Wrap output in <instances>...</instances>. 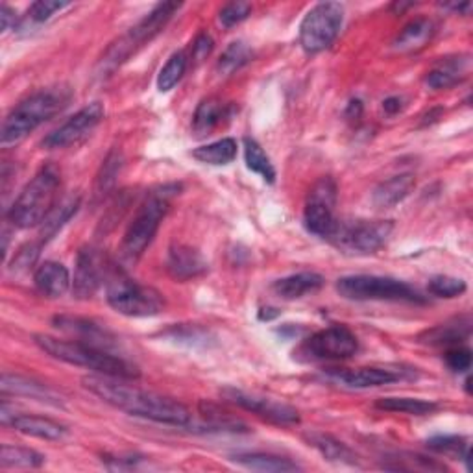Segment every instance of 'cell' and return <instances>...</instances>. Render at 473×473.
Listing matches in <instances>:
<instances>
[{
  "label": "cell",
  "mask_w": 473,
  "mask_h": 473,
  "mask_svg": "<svg viewBox=\"0 0 473 473\" xmlns=\"http://www.w3.org/2000/svg\"><path fill=\"white\" fill-rule=\"evenodd\" d=\"M82 383L91 394L130 416L172 427H191L195 424L191 411L183 403L169 396L139 389L132 385L130 380L97 373L83 377Z\"/></svg>",
  "instance_id": "6da1fadb"
},
{
  "label": "cell",
  "mask_w": 473,
  "mask_h": 473,
  "mask_svg": "<svg viewBox=\"0 0 473 473\" xmlns=\"http://www.w3.org/2000/svg\"><path fill=\"white\" fill-rule=\"evenodd\" d=\"M181 185L180 183H167L155 187L152 193L143 200L139 206L134 220L130 223L128 230L124 233L118 258L126 267L136 265L150 242L153 241L157 230H160L163 218L171 209V202L176 195H180Z\"/></svg>",
  "instance_id": "7a4b0ae2"
},
{
  "label": "cell",
  "mask_w": 473,
  "mask_h": 473,
  "mask_svg": "<svg viewBox=\"0 0 473 473\" xmlns=\"http://www.w3.org/2000/svg\"><path fill=\"white\" fill-rule=\"evenodd\" d=\"M36 344L39 348L50 355L52 359H57L61 363H67L73 366H82L87 370H92L94 373L118 377V380H137L141 375V370L124 359L120 355H115L108 350L94 348V346L78 342V340H66V338H56L50 335H36Z\"/></svg>",
  "instance_id": "3957f363"
},
{
  "label": "cell",
  "mask_w": 473,
  "mask_h": 473,
  "mask_svg": "<svg viewBox=\"0 0 473 473\" xmlns=\"http://www.w3.org/2000/svg\"><path fill=\"white\" fill-rule=\"evenodd\" d=\"M71 101V91L67 89H43L30 94L6 117L3 130H0V145L4 148L21 145L31 132H36L41 124L50 120L66 108Z\"/></svg>",
  "instance_id": "277c9868"
},
{
  "label": "cell",
  "mask_w": 473,
  "mask_h": 473,
  "mask_svg": "<svg viewBox=\"0 0 473 473\" xmlns=\"http://www.w3.org/2000/svg\"><path fill=\"white\" fill-rule=\"evenodd\" d=\"M61 187V174L57 167L45 165L31 178L8 209L6 218L19 230L41 226L56 209Z\"/></svg>",
  "instance_id": "5b68a950"
},
{
  "label": "cell",
  "mask_w": 473,
  "mask_h": 473,
  "mask_svg": "<svg viewBox=\"0 0 473 473\" xmlns=\"http://www.w3.org/2000/svg\"><path fill=\"white\" fill-rule=\"evenodd\" d=\"M337 293L344 300L352 302H405V303H427L415 287L405 281L385 276H346L337 281Z\"/></svg>",
  "instance_id": "8992f818"
},
{
  "label": "cell",
  "mask_w": 473,
  "mask_h": 473,
  "mask_svg": "<svg viewBox=\"0 0 473 473\" xmlns=\"http://www.w3.org/2000/svg\"><path fill=\"white\" fill-rule=\"evenodd\" d=\"M108 303L124 317L148 319L157 317L165 309V298L153 287L141 285L126 272L117 270L108 277Z\"/></svg>",
  "instance_id": "52a82bcc"
},
{
  "label": "cell",
  "mask_w": 473,
  "mask_h": 473,
  "mask_svg": "<svg viewBox=\"0 0 473 473\" xmlns=\"http://www.w3.org/2000/svg\"><path fill=\"white\" fill-rule=\"evenodd\" d=\"M181 4L178 3H162L157 4L145 19H141L134 28L128 30V34H124L117 39L106 52L101 61L102 73H113L117 67L136 54L141 47L150 43L155 36H160L163 28L169 24L172 15L180 10Z\"/></svg>",
  "instance_id": "ba28073f"
},
{
  "label": "cell",
  "mask_w": 473,
  "mask_h": 473,
  "mask_svg": "<svg viewBox=\"0 0 473 473\" xmlns=\"http://www.w3.org/2000/svg\"><path fill=\"white\" fill-rule=\"evenodd\" d=\"M392 230L390 220H338L329 241L344 254L370 256L387 244Z\"/></svg>",
  "instance_id": "9c48e42d"
},
{
  "label": "cell",
  "mask_w": 473,
  "mask_h": 473,
  "mask_svg": "<svg viewBox=\"0 0 473 473\" xmlns=\"http://www.w3.org/2000/svg\"><path fill=\"white\" fill-rule=\"evenodd\" d=\"M344 22V6L320 3L309 10L300 24V45L307 54H319L333 45Z\"/></svg>",
  "instance_id": "30bf717a"
},
{
  "label": "cell",
  "mask_w": 473,
  "mask_h": 473,
  "mask_svg": "<svg viewBox=\"0 0 473 473\" xmlns=\"http://www.w3.org/2000/svg\"><path fill=\"white\" fill-rule=\"evenodd\" d=\"M337 206V183L333 178L324 176L307 195L303 207V226L309 233L329 239L337 228L338 218L335 216Z\"/></svg>",
  "instance_id": "8fae6325"
},
{
  "label": "cell",
  "mask_w": 473,
  "mask_h": 473,
  "mask_svg": "<svg viewBox=\"0 0 473 473\" xmlns=\"http://www.w3.org/2000/svg\"><path fill=\"white\" fill-rule=\"evenodd\" d=\"M359 350L355 333L346 326H329L311 335L300 348L307 361H344Z\"/></svg>",
  "instance_id": "7c38bea8"
},
{
  "label": "cell",
  "mask_w": 473,
  "mask_h": 473,
  "mask_svg": "<svg viewBox=\"0 0 473 473\" xmlns=\"http://www.w3.org/2000/svg\"><path fill=\"white\" fill-rule=\"evenodd\" d=\"M226 401L244 408L248 413H254L259 418L276 424V425H294L300 422V413L289 403H283L261 394H251L235 387H226L220 390Z\"/></svg>",
  "instance_id": "4fadbf2b"
},
{
  "label": "cell",
  "mask_w": 473,
  "mask_h": 473,
  "mask_svg": "<svg viewBox=\"0 0 473 473\" xmlns=\"http://www.w3.org/2000/svg\"><path fill=\"white\" fill-rule=\"evenodd\" d=\"M109 263L104 251L97 246L87 244L78 251L76 268L73 277V294L78 300H87L101 289L108 279Z\"/></svg>",
  "instance_id": "5bb4252c"
},
{
  "label": "cell",
  "mask_w": 473,
  "mask_h": 473,
  "mask_svg": "<svg viewBox=\"0 0 473 473\" xmlns=\"http://www.w3.org/2000/svg\"><path fill=\"white\" fill-rule=\"evenodd\" d=\"M104 113L106 111L101 102H92L82 108L78 113H74L69 120L63 122L59 128H56L43 139V148L57 150L80 143L102 122Z\"/></svg>",
  "instance_id": "9a60e30c"
},
{
  "label": "cell",
  "mask_w": 473,
  "mask_h": 473,
  "mask_svg": "<svg viewBox=\"0 0 473 473\" xmlns=\"http://www.w3.org/2000/svg\"><path fill=\"white\" fill-rule=\"evenodd\" d=\"M331 380L348 389H375L383 385H392L403 380H411L415 372L401 366H361V368H344L329 372Z\"/></svg>",
  "instance_id": "2e32d148"
},
{
  "label": "cell",
  "mask_w": 473,
  "mask_h": 473,
  "mask_svg": "<svg viewBox=\"0 0 473 473\" xmlns=\"http://www.w3.org/2000/svg\"><path fill=\"white\" fill-rule=\"evenodd\" d=\"M54 328L59 331L67 333L73 337V340L94 346V348L101 350H111L117 346V337L104 328L102 324L89 320V319H80V317H67V314H59V317L52 319Z\"/></svg>",
  "instance_id": "e0dca14e"
},
{
  "label": "cell",
  "mask_w": 473,
  "mask_h": 473,
  "mask_svg": "<svg viewBox=\"0 0 473 473\" xmlns=\"http://www.w3.org/2000/svg\"><path fill=\"white\" fill-rule=\"evenodd\" d=\"M209 265L200 251L187 244H172L167 256V270L176 281H191L207 272Z\"/></svg>",
  "instance_id": "ac0fdd59"
},
{
  "label": "cell",
  "mask_w": 473,
  "mask_h": 473,
  "mask_svg": "<svg viewBox=\"0 0 473 473\" xmlns=\"http://www.w3.org/2000/svg\"><path fill=\"white\" fill-rule=\"evenodd\" d=\"M0 420L4 425H12L15 431L36 436L41 440H61L66 438L67 429L66 425H61L50 418L45 416H34V415H10L8 408L3 405V411H0Z\"/></svg>",
  "instance_id": "d6986e66"
},
{
  "label": "cell",
  "mask_w": 473,
  "mask_h": 473,
  "mask_svg": "<svg viewBox=\"0 0 473 473\" xmlns=\"http://www.w3.org/2000/svg\"><path fill=\"white\" fill-rule=\"evenodd\" d=\"M3 394H13V396H24V398H31V399H38L41 403H48L54 407H61L63 399L61 396L50 389L48 385H43L36 380H30V377L19 375V373H4L3 375Z\"/></svg>",
  "instance_id": "ffe728a7"
},
{
  "label": "cell",
  "mask_w": 473,
  "mask_h": 473,
  "mask_svg": "<svg viewBox=\"0 0 473 473\" xmlns=\"http://www.w3.org/2000/svg\"><path fill=\"white\" fill-rule=\"evenodd\" d=\"M34 283L36 289L47 298H61L73 289V279L67 267L56 261L41 263L34 274Z\"/></svg>",
  "instance_id": "44dd1931"
},
{
  "label": "cell",
  "mask_w": 473,
  "mask_h": 473,
  "mask_svg": "<svg viewBox=\"0 0 473 473\" xmlns=\"http://www.w3.org/2000/svg\"><path fill=\"white\" fill-rule=\"evenodd\" d=\"M415 187H416V178L411 172L392 176L390 180L381 181L373 188L372 202L380 209L396 207L415 191Z\"/></svg>",
  "instance_id": "7402d4cb"
},
{
  "label": "cell",
  "mask_w": 473,
  "mask_h": 473,
  "mask_svg": "<svg viewBox=\"0 0 473 473\" xmlns=\"http://www.w3.org/2000/svg\"><path fill=\"white\" fill-rule=\"evenodd\" d=\"M324 283L326 279L317 272H298L274 281L272 291L283 300H298L307 294L319 293L324 287Z\"/></svg>",
  "instance_id": "603a6c76"
},
{
  "label": "cell",
  "mask_w": 473,
  "mask_h": 473,
  "mask_svg": "<svg viewBox=\"0 0 473 473\" xmlns=\"http://www.w3.org/2000/svg\"><path fill=\"white\" fill-rule=\"evenodd\" d=\"M305 440L309 442V446H312L329 462L342 466H359V457L355 455V451L331 434L309 433L305 434Z\"/></svg>",
  "instance_id": "cb8c5ba5"
},
{
  "label": "cell",
  "mask_w": 473,
  "mask_h": 473,
  "mask_svg": "<svg viewBox=\"0 0 473 473\" xmlns=\"http://www.w3.org/2000/svg\"><path fill=\"white\" fill-rule=\"evenodd\" d=\"M233 113V108L230 104H224L218 99H206L198 104L195 117H193V130L198 137L211 134L215 128H218L226 118H230Z\"/></svg>",
  "instance_id": "d4e9b609"
},
{
  "label": "cell",
  "mask_w": 473,
  "mask_h": 473,
  "mask_svg": "<svg viewBox=\"0 0 473 473\" xmlns=\"http://www.w3.org/2000/svg\"><path fill=\"white\" fill-rule=\"evenodd\" d=\"M232 460L246 469L267 471V473H289L302 469L298 462L272 453H237L232 455Z\"/></svg>",
  "instance_id": "484cf974"
},
{
  "label": "cell",
  "mask_w": 473,
  "mask_h": 473,
  "mask_svg": "<svg viewBox=\"0 0 473 473\" xmlns=\"http://www.w3.org/2000/svg\"><path fill=\"white\" fill-rule=\"evenodd\" d=\"M434 36V24L429 19H415L408 22L394 39L398 52H416L424 48Z\"/></svg>",
  "instance_id": "4316f807"
},
{
  "label": "cell",
  "mask_w": 473,
  "mask_h": 473,
  "mask_svg": "<svg viewBox=\"0 0 473 473\" xmlns=\"http://www.w3.org/2000/svg\"><path fill=\"white\" fill-rule=\"evenodd\" d=\"M466 69H468V59L464 57L444 59V61H440L434 69L427 73L425 85L434 91L450 89L466 76Z\"/></svg>",
  "instance_id": "83f0119b"
},
{
  "label": "cell",
  "mask_w": 473,
  "mask_h": 473,
  "mask_svg": "<svg viewBox=\"0 0 473 473\" xmlns=\"http://www.w3.org/2000/svg\"><path fill=\"white\" fill-rule=\"evenodd\" d=\"M469 329H471V322L468 317L464 319H455L451 322L446 324H440L429 331H425L420 340L429 344V346H459L464 338L469 337Z\"/></svg>",
  "instance_id": "f1b7e54d"
},
{
  "label": "cell",
  "mask_w": 473,
  "mask_h": 473,
  "mask_svg": "<svg viewBox=\"0 0 473 473\" xmlns=\"http://www.w3.org/2000/svg\"><path fill=\"white\" fill-rule=\"evenodd\" d=\"M375 407L380 411L387 413H399V415H408V416H425L433 415L438 403L427 401V399H418V398H381L375 401Z\"/></svg>",
  "instance_id": "f546056e"
},
{
  "label": "cell",
  "mask_w": 473,
  "mask_h": 473,
  "mask_svg": "<svg viewBox=\"0 0 473 473\" xmlns=\"http://www.w3.org/2000/svg\"><path fill=\"white\" fill-rule=\"evenodd\" d=\"M235 155H237V143L232 137L220 139V141H215L211 145H204L193 150V157L197 162L206 163V165H215V167L230 165L235 160Z\"/></svg>",
  "instance_id": "4dcf8cb0"
},
{
  "label": "cell",
  "mask_w": 473,
  "mask_h": 473,
  "mask_svg": "<svg viewBox=\"0 0 473 473\" xmlns=\"http://www.w3.org/2000/svg\"><path fill=\"white\" fill-rule=\"evenodd\" d=\"M244 162L251 172L259 174L267 183L276 181V169L270 162V157L256 139H244Z\"/></svg>",
  "instance_id": "1f68e13d"
},
{
  "label": "cell",
  "mask_w": 473,
  "mask_h": 473,
  "mask_svg": "<svg viewBox=\"0 0 473 473\" xmlns=\"http://www.w3.org/2000/svg\"><path fill=\"white\" fill-rule=\"evenodd\" d=\"M200 408V416L207 427V431H230V433H239V431H248V427L233 418L232 415L220 411V408L215 403H207V401H200L198 405Z\"/></svg>",
  "instance_id": "d6a6232c"
},
{
  "label": "cell",
  "mask_w": 473,
  "mask_h": 473,
  "mask_svg": "<svg viewBox=\"0 0 473 473\" xmlns=\"http://www.w3.org/2000/svg\"><path fill=\"white\" fill-rule=\"evenodd\" d=\"M45 464V455L38 453L36 450L21 448V446H8L4 444L0 450V466L3 468H24L34 469Z\"/></svg>",
  "instance_id": "836d02e7"
},
{
  "label": "cell",
  "mask_w": 473,
  "mask_h": 473,
  "mask_svg": "<svg viewBox=\"0 0 473 473\" xmlns=\"http://www.w3.org/2000/svg\"><path fill=\"white\" fill-rule=\"evenodd\" d=\"M427 448L434 453L460 459L466 464L469 462V444L468 440L457 434H438L427 440Z\"/></svg>",
  "instance_id": "e575fe53"
},
{
  "label": "cell",
  "mask_w": 473,
  "mask_h": 473,
  "mask_svg": "<svg viewBox=\"0 0 473 473\" xmlns=\"http://www.w3.org/2000/svg\"><path fill=\"white\" fill-rule=\"evenodd\" d=\"M251 56H254V52H251V48L246 43L235 41L223 52V56H220L216 63V71L223 76H232L233 73L242 69L246 63H250Z\"/></svg>",
  "instance_id": "d590c367"
},
{
  "label": "cell",
  "mask_w": 473,
  "mask_h": 473,
  "mask_svg": "<svg viewBox=\"0 0 473 473\" xmlns=\"http://www.w3.org/2000/svg\"><path fill=\"white\" fill-rule=\"evenodd\" d=\"M78 207H80V198H71L69 202L56 207L50 213V216L43 223V232H41V241L39 242L43 244V242H48L52 237H56V233L76 215Z\"/></svg>",
  "instance_id": "8d00e7d4"
},
{
  "label": "cell",
  "mask_w": 473,
  "mask_h": 473,
  "mask_svg": "<svg viewBox=\"0 0 473 473\" xmlns=\"http://www.w3.org/2000/svg\"><path fill=\"white\" fill-rule=\"evenodd\" d=\"M122 153L120 150H113L109 152V155L106 157V162L102 163V169L97 176V185H94V195L99 198H104L108 193H111V188L117 183V178L120 174L122 169Z\"/></svg>",
  "instance_id": "74e56055"
},
{
  "label": "cell",
  "mask_w": 473,
  "mask_h": 473,
  "mask_svg": "<svg viewBox=\"0 0 473 473\" xmlns=\"http://www.w3.org/2000/svg\"><path fill=\"white\" fill-rule=\"evenodd\" d=\"M188 66V57L185 52H174L169 61L165 63V67L162 69L160 76H157V89L162 92H169L172 91L180 80L183 78L185 71Z\"/></svg>",
  "instance_id": "f35d334b"
},
{
  "label": "cell",
  "mask_w": 473,
  "mask_h": 473,
  "mask_svg": "<svg viewBox=\"0 0 473 473\" xmlns=\"http://www.w3.org/2000/svg\"><path fill=\"white\" fill-rule=\"evenodd\" d=\"M390 462L383 464V468L387 469H407V471H413V469H422V471H446V466L440 464L436 460H431L427 457L422 455H413V453H403V455H396L392 459H389Z\"/></svg>",
  "instance_id": "ab89813d"
},
{
  "label": "cell",
  "mask_w": 473,
  "mask_h": 473,
  "mask_svg": "<svg viewBox=\"0 0 473 473\" xmlns=\"http://www.w3.org/2000/svg\"><path fill=\"white\" fill-rule=\"evenodd\" d=\"M71 3H59V0H39L28 8V15L21 19L17 28H24L26 24H41L47 22L54 13L69 8Z\"/></svg>",
  "instance_id": "60d3db41"
},
{
  "label": "cell",
  "mask_w": 473,
  "mask_h": 473,
  "mask_svg": "<svg viewBox=\"0 0 473 473\" xmlns=\"http://www.w3.org/2000/svg\"><path fill=\"white\" fill-rule=\"evenodd\" d=\"M427 289L433 296H438V298H457L466 293L468 285L464 279H459V277L434 276L429 279Z\"/></svg>",
  "instance_id": "b9f144b4"
},
{
  "label": "cell",
  "mask_w": 473,
  "mask_h": 473,
  "mask_svg": "<svg viewBox=\"0 0 473 473\" xmlns=\"http://www.w3.org/2000/svg\"><path fill=\"white\" fill-rule=\"evenodd\" d=\"M165 337H171L172 340H180V342H187V344H202L207 346L209 344V331L200 328V326H178V328H171Z\"/></svg>",
  "instance_id": "7bdbcfd3"
},
{
  "label": "cell",
  "mask_w": 473,
  "mask_h": 473,
  "mask_svg": "<svg viewBox=\"0 0 473 473\" xmlns=\"http://www.w3.org/2000/svg\"><path fill=\"white\" fill-rule=\"evenodd\" d=\"M251 13V4L248 3H230L223 10H220V22L226 28H233L246 21Z\"/></svg>",
  "instance_id": "ee69618b"
},
{
  "label": "cell",
  "mask_w": 473,
  "mask_h": 473,
  "mask_svg": "<svg viewBox=\"0 0 473 473\" xmlns=\"http://www.w3.org/2000/svg\"><path fill=\"white\" fill-rule=\"evenodd\" d=\"M39 250H41V242H28L22 248H19V251L15 254L13 259V272H26L28 268H31L36 265L38 258H39Z\"/></svg>",
  "instance_id": "f6af8a7d"
},
{
  "label": "cell",
  "mask_w": 473,
  "mask_h": 473,
  "mask_svg": "<svg viewBox=\"0 0 473 473\" xmlns=\"http://www.w3.org/2000/svg\"><path fill=\"white\" fill-rule=\"evenodd\" d=\"M444 359H446V364L450 366V370H453L457 373L471 368V350L464 348V346H460V344L448 348Z\"/></svg>",
  "instance_id": "bcb514c9"
},
{
  "label": "cell",
  "mask_w": 473,
  "mask_h": 473,
  "mask_svg": "<svg viewBox=\"0 0 473 473\" xmlns=\"http://www.w3.org/2000/svg\"><path fill=\"white\" fill-rule=\"evenodd\" d=\"M213 48H215V43H213L211 36L206 34V31H202V34L193 43V59L197 63H202L204 59H207L211 56Z\"/></svg>",
  "instance_id": "7dc6e473"
},
{
  "label": "cell",
  "mask_w": 473,
  "mask_h": 473,
  "mask_svg": "<svg viewBox=\"0 0 473 473\" xmlns=\"http://www.w3.org/2000/svg\"><path fill=\"white\" fill-rule=\"evenodd\" d=\"M143 460V457L137 455H128V457H106V468L108 469H136L139 466V462Z\"/></svg>",
  "instance_id": "c3c4849f"
},
{
  "label": "cell",
  "mask_w": 473,
  "mask_h": 473,
  "mask_svg": "<svg viewBox=\"0 0 473 473\" xmlns=\"http://www.w3.org/2000/svg\"><path fill=\"white\" fill-rule=\"evenodd\" d=\"M19 22L21 21H19L15 10H12L6 4L0 6V30H3V34H6V31L12 30V28H17Z\"/></svg>",
  "instance_id": "681fc988"
},
{
  "label": "cell",
  "mask_w": 473,
  "mask_h": 473,
  "mask_svg": "<svg viewBox=\"0 0 473 473\" xmlns=\"http://www.w3.org/2000/svg\"><path fill=\"white\" fill-rule=\"evenodd\" d=\"M401 108H403V102H401L399 97H390V99H387V101L383 102V109H385L389 115H396L398 111H401Z\"/></svg>",
  "instance_id": "f907efd6"
},
{
  "label": "cell",
  "mask_w": 473,
  "mask_h": 473,
  "mask_svg": "<svg viewBox=\"0 0 473 473\" xmlns=\"http://www.w3.org/2000/svg\"><path fill=\"white\" fill-rule=\"evenodd\" d=\"M363 113V102L361 101H352L348 109H346V117L348 118H359Z\"/></svg>",
  "instance_id": "816d5d0a"
},
{
  "label": "cell",
  "mask_w": 473,
  "mask_h": 473,
  "mask_svg": "<svg viewBox=\"0 0 473 473\" xmlns=\"http://www.w3.org/2000/svg\"><path fill=\"white\" fill-rule=\"evenodd\" d=\"M276 317H279V311L277 309H272V307H267V309H261L259 311V320H267V322H270V320H274Z\"/></svg>",
  "instance_id": "f5cc1de1"
},
{
  "label": "cell",
  "mask_w": 473,
  "mask_h": 473,
  "mask_svg": "<svg viewBox=\"0 0 473 473\" xmlns=\"http://www.w3.org/2000/svg\"><path fill=\"white\" fill-rule=\"evenodd\" d=\"M440 6H442L444 10H453V12H459V13H468L471 10V4L469 3H464V4L453 3V4H440Z\"/></svg>",
  "instance_id": "db71d44e"
}]
</instances>
